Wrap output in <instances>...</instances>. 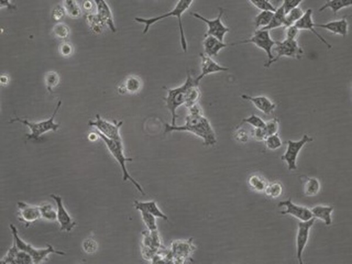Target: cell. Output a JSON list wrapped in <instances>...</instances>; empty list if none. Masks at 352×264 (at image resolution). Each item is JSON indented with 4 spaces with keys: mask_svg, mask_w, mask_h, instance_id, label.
Returning <instances> with one entry per match:
<instances>
[{
    "mask_svg": "<svg viewBox=\"0 0 352 264\" xmlns=\"http://www.w3.org/2000/svg\"><path fill=\"white\" fill-rule=\"evenodd\" d=\"M15 264H34L32 258L26 252L19 250L15 260Z\"/></svg>",
    "mask_w": 352,
    "mask_h": 264,
    "instance_id": "cell-40",
    "label": "cell"
},
{
    "mask_svg": "<svg viewBox=\"0 0 352 264\" xmlns=\"http://www.w3.org/2000/svg\"><path fill=\"white\" fill-rule=\"evenodd\" d=\"M142 87V80L139 77L131 76L128 78L124 84L120 88L122 93H138Z\"/></svg>",
    "mask_w": 352,
    "mask_h": 264,
    "instance_id": "cell-24",
    "label": "cell"
},
{
    "mask_svg": "<svg viewBox=\"0 0 352 264\" xmlns=\"http://www.w3.org/2000/svg\"><path fill=\"white\" fill-rule=\"evenodd\" d=\"M249 136L246 130L241 128L237 129L235 133V138L241 143H246L249 140Z\"/></svg>",
    "mask_w": 352,
    "mask_h": 264,
    "instance_id": "cell-42",
    "label": "cell"
},
{
    "mask_svg": "<svg viewBox=\"0 0 352 264\" xmlns=\"http://www.w3.org/2000/svg\"><path fill=\"white\" fill-rule=\"evenodd\" d=\"M303 1L301 0H287L282 2V7L283 8L285 15L291 12V10L298 7Z\"/></svg>",
    "mask_w": 352,
    "mask_h": 264,
    "instance_id": "cell-41",
    "label": "cell"
},
{
    "mask_svg": "<svg viewBox=\"0 0 352 264\" xmlns=\"http://www.w3.org/2000/svg\"><path fill=\"white\" fill-rule=\"evenodd\" d=\"M96 132L97 135L104 140L110 154H112L113 157L115 158L116 162L121 166L122 171L123 181H130L135 186V187L141 194L145 195V191H144L142 186L137 181H136L134 178L130 176L128 171H127L126 163L132 162L133 158L126 157V155H124L122 141L110 140L101 134L98 130H96Z\"/></svg>",
    "mask_w": 352,
    "mask_h": 264,
    "instance_id": "cell-4",
    "label": "cell"
},
{
    "mask_svg": "<svg viewBox=\"0 0 352 264\" xmlns=\"http://www.w3.org/2000/svg\"><path fill=\"white\" fill-rule=\"evenodd\" d=\"M267 137L269 136L275 135L278 131L279 121L276 118H274L265 123L264 127Z\"/></svg>",
    "mask_w": 352,
    "mask_h": 264,
    "instance_id": "cell-39",
    "label": "cell"
},
{
    "mask_svg": "<svg viewBox=\"0 0 352 264\" xmlns=\"http://www.w3.org/2000/svg\"><path fill=\"white\" fill-rule=\"evenodd\" d=\"M61 104V101L58 102L53 114H52L51 117L48 119V120L38 122V123H34V122L28 121L26 119H21V118L16 117L15 119H12L9 123L13 124L14 122H18L19 123L26 125L31 130V132L30 134H27L26 135L27 140H38L40 136L44 134V133L51 131V130L55 132L59 128L60 124H55L54 119Z\"/></svg>",
    "mask_w": 352,
    "mask_h": 264,
    "instance_id": "cell-6",
    "label": "cell"
},
{
    "mask_svg": "<svg viewBox=\"0 0 352 264\" xmlns=\"http://www.w3.org/2000/svg\"><path fill=\"white\" fill-rule=\"evenodd\" d=\"M334 209L333 207L317 205L310 210H311L314 218L321 219V220L323 221L326 226H330L332 224L331 215Z\"/></svg>",
    "mask_w": 352,
    "mask_h": 264,
    "instance_id": "cell-23",
    "label": "cell"
},
{
    "mask_svg": "<svg viewBox=\"0 0 352 264\" xmlns=\"http://www.w3.org/2000/svg\"><path fill=\"white\" fill-rule=\"evenodd\" d=\"M199 83L187 72V78L182 85L174 88L168 89V94L164 100L166 108L171 113V125L176 124L177 110L180 107L185 105L187 109L198 104L201 96L199 88Z\"/></svg>",
    "mask_w": 352,
    "mask_h": 264,
    "instance_id": "cell-2",
    "label": "cell"
},
{
    "mask_svg": "<svg viewBox=\"0 0 352 264\" xmlns=\"http://www.w3.org/2000/svg\"><path fill=\"white\" fill-rule=\"evenodd\" d=\"M275 51L276 55L274 59L268 63H265L264 67L269 68L276 62L279 58L288 57L293 59L300 60L304 55V50L299 47L297 41L285 39L283 41H276Z\"/></svg>",
    "mask_w": 352,
    "mask_h": 264,
    "instance_id": "cell-8",
    "label": "cell"
},
{
    "mask_svg": "<svg viewBox=\"0 0 352 264\" xmlns=\"http://www.w3.org/2000/svg\"><path fill=\"white\" fill-rule=\"evenodd\" d=\"M245 44H253L258 48L262 49L267 54L268 57V61L266 63L270 62L274 59L273 49L275 46L276 41L271 38L269 31L257 30L250 38L236 42V43H230V46H234Z\"/></svg>",
    "mask_w": 352,
    "mask_h": 264,
    "instance_id": "cell-7",
    "label": "cell"
},
{
    "mask_svg": "<svg viewBox=\"0 0 352 264\" xmlns=\"http://www.w3.org/2000/svg\"><path fill=\"white\" fill-rule=\"evenodd\" d=\"M285 17V13L282 5L278 8H277L276 12L274 13V15L270 24L264 29L260 30L269 31L274 29H278V28L284 27Z\"/></svg>",
    "mask_w": 352,
    "mask_h": 264,
    "instance_id": "cell-25",
    "label": "cell"
},
{
    "mask_svg": "<svg viewBox=\"0 0 352 264\" xmlns=\"http://www.w3.org/2000/svg\"><path fill=\"white\" fill-rule=\"evenodd\" d=\"M134 207L138 211H145V212L151 214L157 218H162L168 220V216L160 210L159 207L154 201L139 202L135 200Z\"/></svg>",
    "mask_w": 352,
    "mask_h": 264,
    "instance_id": "cell-22",
    "label": "cell"
},
{
    "mask_svg": "<svg viewBox=\"0 0 352 264\" xmlns=\"http://www.w3.org/2000/svg\"><path fill=\"white\" fill-rule=\"evenodd\" d=\"M242 123L250 124L254 128H264L266 122L259 116L252 114L249 117L244 119Z\"/></svg>",
    "mask_w": 352,
    "mask_h": 264,
    "instance_id": "cell-36",
    "label": "cell"
},
{
    "mask_svg": "<svg viewBox=\"0 0 352 264\" xmlns=\"http://www.w3.org/2000/svg\"><path fill=\"white\" fill-rule=\"evenodd\" d=\"M304 12L299 7L291 10V12L285 15L284 26L288 28L295 25L302 18L304 15Z\"/></svg>",
    "mask_w": 352,
    "mask_h": 264,
    "instance_id": "cell-28",
    "label": "cell"
},
{
    "mask_svg": "<svg viewBox=\"0 0 352 264\" xmlns=\"http://www.w3.org/2000/svg\"><path fill=\"white\" fill-rule=\"evenodd\" d=\"M315 27L328 30L335 34L339 35L342 37H345L348 33L349 24L347 19L345 17L326 24H315Z\"/></svg>",
    "mask_w": 352,
    "mask_h": 264,
    "instance_id": "cell-21",
    "label": "cell"
},
{
    "mask_svg": "<svg viewBox=\"0 0 352 264\" xmlns=\"http://www.w3.org/2000/svg\"><path fill=\"white\" fill-rule=\"evenodd\" d=\"M19 249L16 244L14 242L13 246L8 250L7 254L1 260V264H15V260Z\"/></svg>",
    "mask_w": 352,
    "mask_h": 264,
    "instance_id": "cell-37",
    "label": "cell"
},
{
    "mask_svg": "<svg viewBox=\"0 0 352 264\" xmlns=\"http://www.w3.org/2000/svg\"><path fill=\"white\" fill-rule=\"evenodd\" d=\"M264 141L266 146L271 151H275V150L278 149L282 144L281 138L277 133L268 136Z\"/></svg>",
    "mask_w": 352,
    "mask_h": 264,
    "instance_id": "cell-35",
    "label": "cell"
},
{
    "mask_svg": "<svg viewBox=\"0 0 352 264\" xmlns=\"http://www.w3.org/2000/svg\"><path fill=\"white\" fill-rule=\"evenodd\" d=\"M313 140H314L313 138L309 137L308 135H304L301 140L287 141V149L285 154L282 155L281 159L287 162L290 171H295L297 169L296 160L299 153L306 143L311 142Z\"/></svg>",
    "mask_w": 352,
    "mask_h": 264,
    "instance_id": "cell-11",
    "label": "cell"
},
{
    "mask_svg": "<svg viewBox=\"0 0 352 264\" xmlns=\"http://www.w3.org/2000/svg\"><path fill=\"white\" fill-rule=\"evenodd\" d=\"M204 54L210 57H217L221 50L227 48L230 44H226L212 36L204 35L203 42Z\"/></svg>",
    "mask_w": 352,
    "mask_h": 264,
    "instance_id": "cell-20",
    "label": "cell"
},
{
    "mask_svg": "<svg viewBox=\"0 0 352 264\" xmlns=\"http://www.w3.org/2000/svg\"><path fill=\"white\" fill-rule=\"evenodd\" d=\"M315 218H312L307 221L299 222L296 236V255L299 264H303V253L308 241L310 230L314 226Z\"/></svg>",
    "mask_w": 352,
    "mask_h": 264,
    "instance_id": "cell-12",
    "label": "cell"
},
{
    "mask_svg": "<svg viewBox=\"0 0 352 264\" xmlns=\"http://www.w3.org/2000/svg\"><path fill=\"white\" fill-rule=\"evenodd\" d=\"M11 232L13 236L14 242L16 244L19 250L24 251L31 255L34 261V264H40L44 262L48 255L51 254H55L59 255H65V253L63 251H58L55 249L51 245L46 246V248H36L32 247L31 244L26 243L24 240L19 237L18 230L15 225L10 224Z\"/></svg>",
    "mask_w": 352,
    "mask_h": 264,
    "instance_id": "cell-5",
    "label": "cell"
},
{
    "mask_svg": "<svg viewBox=\"0 0 352 264\" xmlns=\"http://www.w3.org/2000/svg\"><path fill=\"white\" fill-rule=\"evenodd\" d=\"M278 207H286V210L281 211L282 215H290L301 221H307L314 218L311 210L306 207L293 203L291 199L280 202Z\"/></svg>",
    "mask_w": 352,
    "mask_h": 264,
    "instance_id": "cell-15",
    "label": "cell"
},
{
    "mask_svg": "<svg viewBox=\"0 0 352 264\" xmlns=\"http://www.w3.org/2000/svg\"><path fill=\"white\" fill-rule=\"evenodd\" d=\"M18 218L27 227L42 218L40 206L31 205L23 202H17Z\"/></svg>",
    "mask_w": 352,
    "mask_h": 264,
    "instance_id": "cell-13",
    "label": "cell"
},
{
    "mask_svg": "<svg viewBox=\"0 0 352 264\" xmlns=\"http://www.w3.org/2000/svg\"><path fill=\"white\" fill-rule=\"evenodd\" d=\"M299 31L298 28L295 25L293 26L287 28L286 30V38L290 40H296L297 38Z\"/></svg>",
    "mask_w": 352,
    "mask_h": 264,
    "instance_id": "cell-44",
    "label": "cell"
},
{
    "mask_svg": "<svg viewBox=\"0 0 352 264\" xmlns=\"http://www.w3.org/2000/svg\"><path fill=\"white\" fill-rule=\"evenodd\" d=\"M282 191H283V187L281 183L274 182L267 185L264 192L271 198L276 199L281 195Z\"/></svg>",
    "mask_w": 352,
    "mask_h": 264,
    "instance_id": "cell-31",
    "label": "cell"
},
{
    "mask_svg": "<svg viewBox=\"0 0 352 264\" xmlns=\"http://www.w3.org/2000/svg\"><path fill=\"white\" fill-rule=\"evenodd\" d=\"M253 136L258 141H264L267 138V133L265 128H255L253 132Z\"/></svg>",
    "mask_w": 352,
    "mask_h": 264,
    "instance_id": "cell-46",
    "label": "cell"
},
{
    "mask_svg": "<svg viewBox=\"0 0 352 264\" xmlns=\"http://www.w3.org/2000/svg\"><path fill=\"white\" fill-rule=\"evenodd\" d=\"M56 202L57 207V220L60 225V230L62 232H70L76 226V223L69 215L63 204L62 197L52 194L50 195Z\"/></svg>",
    "mask_w": 352,
    "mask_h": 264,
    "instance_id": "cell-14",
    "label": "cell"
},
{
    "mask_svg": "<svg viewBox=\"0 0 352 264\" xmlns=\"http://www.w3.org/2000/svg\"><path fill=\"white\" fill-rule=\"evenodd\" d=\"M40 208L42 218L51 221L57 219V211H55L51 204H46L41 205Z\"/></svg>",
    "mask_w": 352,
    "mask_h": 264,
    "instance_id": "cell-32",
    "label": "cell"
},
{
    "mask_svg": "<svg viewBox=\"0 0 352 264\" xmlns=\"http://www.w3.org/2000/svg\"><path fill=\"white\" fill-rule=\"evenodd\" d=\"M248 184L253 190L257 192H263L264 191L267 186V183L259 175H252L249 178Z\"/></svg>",
    "mask_w": 352,
    "mask_h": 264,
    "instance_id": "cell-30",
    "label": "cell"
},
{
    "mask_svg": "<svg viewBox=\"0 0 352 264\" xmlns=\"http://www.w3.org/2000/svg\"><path fill=\"white\" fill-rule=\"evenodd\" d=\"M95 2L97 8H98V14L96 16H91L92 19H90V20L93 22V23H101V26L106 24L113 32H116V27L114 21H113L111 11H110L107 2L103 1V0H102V1L96 0Z\"/></svg>",
    "mask_w": 352,
    "mask_h": 264,
    "instance_id": "cell-17",
    "label": "cell"
},
{
    "mask_svg": "<svg viewBox=\"0 0 352 264\" xmlns=\"http://www.w3.org/2000/svg\"><path fill=\"white\" fill-rule=\"evenodd\" d=\"M274 15L272 12H260L255 18V27L257 30L264 29L270 24Z\"/></svg>",
    "mask_w": 352,
    "mask_h": 264,
    "instance_id": "cell-29",
    "label": "cell"
},
{
    "mask_svg": "<svg viewBox=\"0 0 352 264\" xmlns=\"http://www.w3.org/2000/svg\"><path fill=\"white\" fill-rule=\"evenodd\" d=\"M251 4L261 12H272L275 13L277 9L268 0H250Z\"/></svg>",
    "mask_w": 352,
    "mask_h": 264,
    "instance_id": "cell-33",
    "label": "cell"
},
{
    "mask_svg": "<svg viewBox=\"0 0 352 264\" xmlns=\"http://www.w3.org/2000/svg\"><path fill=\"white\" fill-rule=\"evenodd\" d=\"M241 98L253 103L258 110L265 115H271L275 110L276 105L264 96H251L243 94Z\"/></svg>",
    "mask_w": 352,
    "mask_h": 264,
    "instance_id": "cell-19",
    "label": "cell"
},
{
    "mask_svg": "<svg viewBox=\"0 0 352 264\" xmlns=\"http://www.w3.org/2000/svg\"><path fill=\"white\" fill-rule=\"evenodd\" d=\"M141 216L147 228L150 232H153V231L157 230V225L156 223V217L151 214L145 212V211H140Z\"/></svg>",
    "mask_w": 352,
    "mask_h": 264,
    "instance_id": "cell-34",
    "label": "cell"
},
{
    "mask_svg": "<svg viewBox=\"0 0 352 264\" xmlns=\"http://www.w3.org/2000/svg\"><path fill=\"white\" fill-rule=\"evenodd\" d=\"M199 57L201 59V73L195 78L199 83L209 75L229 71V68L220 65L213 58L207 56L204 53L199 54Z\"/></svg>",
    "mask_w": 352,
    "mask_h": 264,
    "instance_id": "cell-16",
    "label": "cell"
},
{
    "mask_svg": "<svg viewBox=\"0 0 352 264\" xmlns=\"http://www.w3.org/2000/svg\"><path fill=\"white\" fill-rule=\"evenodd\" d=\"M97 243L92 239H88L83 244V248L87 253H93L97 250Z\"/></svg>",
    "mask_w": 352,
    "mask_h": 264,
    "instance_id": "cell-43",
    "label": "cell"
},
{
    "mask_svg": "<svg viewBox=\"0 0 352 264\" xmlns=\"http://www.w3.org/2000/svg\"><path fill=\"white\" fill-rule=\"evenodd\" d=\"M352 2L349 0H333V1H327L325 3L321 6L319 12H323L324 10L329 8L332 11L334 15H337L340 10L343 8L352 6Z\"/></svg>",
    "mask_w": 352,
    "mask_h": 264,
    "instance_id": "cell-26",
    "label": "cell"
},
{
    "mask_svg": "<svg viewBox=\"0 0 352 264\" xmlns=\"http://www.w3.org/2000/svg\"><path fill=\"white\" fill-rule=\"evenodd\" d=\"M312 10L307 9L302 18L295 24V26L298 28L299 30H307L312 32L319 40L327 48L329 49L332 48V46L328 41H327L322 36L319 34L317 31L315 30V23L312 18Z\"/></svg>",
    "mask_w": 352,
    "mask_h": 264,
    "instance_id": "cell-18",
    "label": "cell"
},
{
    "mask_svg": "<svg viewBox=\"0 0 352 264\" xmlns=\"http://www.w3.org/2000/svg\"><path fill=\"white\" fill-rule=\"evenodd\" d=\"M59 81L60 78L56 72H49L46 78V85L48 90L52 93V88L56 87Z\"/></svg>",
    "mask_w": 352,
    "mask_h": 264,
    "instance_id": "cell-38",
    "label": "cell"
},
{
    "mask_svg": "<svg viewBox=\"0 0 352 264\" xmlns=\"http://www.w3.org/2000/svg\"><path fill=\"white\" fill-rule=\"evenodd\" d=\"M224 14V10L223 8H219V13L217 18L214 19H209L204 16L199 15V13H193L192 15L194 17L199 19V20L203 21L206 23L208 30L206 35L212 36L218 40L224 42V37L227 32H229V28L226 27L221 20Z\"/></svg>",
    "mask_w": 352,
    "mask_h": 264,
    "instance_id": "cell-9",
    "label": "cell"
},
{
    "mask_svg": "<svg viewBox=\"0 0 352 264\" xmlns=\"http://www.w3.org/2000/svg\"><path fill=\"white\" fill-rule=\"evenodd\" d=\"M304 188L305 194L306 196H314L317 195L320 190V183L316 178L306 177Z\"/></svg>",
    "mask_w": 352,
    "mask_h": 264,
    "instance_id": "cell-27",
    "label": "cell"
},
{
    "mask_svg": "<svg viewBox=\"0 0 352 264\" xmlns=\"http://www.w3.org/2000/svg\"><path fill=\"white\" fill-rule=\"evenodd\" d=\"M95 121L89 122V126H94L96 130L104 135L105 137L114 141H122L120 133V129L123 124L122 121H113V123L104 120L98 114L96 115Z\"/></svg>",
    "mask_w": 352,
    "mask_h": 264,
    "instance_id": "cell-10",
    "label": "cell"
},
{
    "mask_svg": "<svg viewBox=\"0 0 352 264\" xmlns=\"http://www.w3.org/2000/svg\"><path fill=\"white\" fill-rule=\"evenodd\" d=\"M67 11L70 16H77L79 15L80 10L74 1H66Z\"/></svg>",
    "mask_w": 352,
    "mask_h": 264,
    "instance_id": "cell-45",
    "label": "cell"
},
{
    "mask_svg": "<svg viewBox=\"0 0 352 264\" xmlns=\"http://www.w3.org/2000/svg\"><path fill=\"white\" fill-rule=\"evenodd\" d=\"M185 118L184 124L181 126L166 124L165 132H187L192 133L201 138L204 144L207 146H214L217 143V139L212 124L198 104L191 107Z\"/></svg>",
    "mask_w": 352,
    "mask_h": 264,
    "instance_id": "cell-1",
    "label": "cell"
},
{
    "mask_svg": "<svg viewBox=\"0 0 352 264\" xmlns=\"http://www.w3.org/2000/svg\"><path fill=\"white\" fill-rule=\"evenodd\" d=\"M193 3V1H190V0L179 1L177 2L176 6L174 7L173 9L168 13L149 18L136 17L135 20L138 23L145 25L143 33V34H146L148 32L150 28L155 23H157V22L168 18H177V20H178L180 43H181L182 48L184 52H187L188 49L187 43L186 38H185L184 26H183L182 16L185 12L189 9Z\"/></svg>",
    "mask_w": 352,
    "mask_h": 264,
    "instance_id": "cell-3",
    "label": "cell"
}]
</instances>
